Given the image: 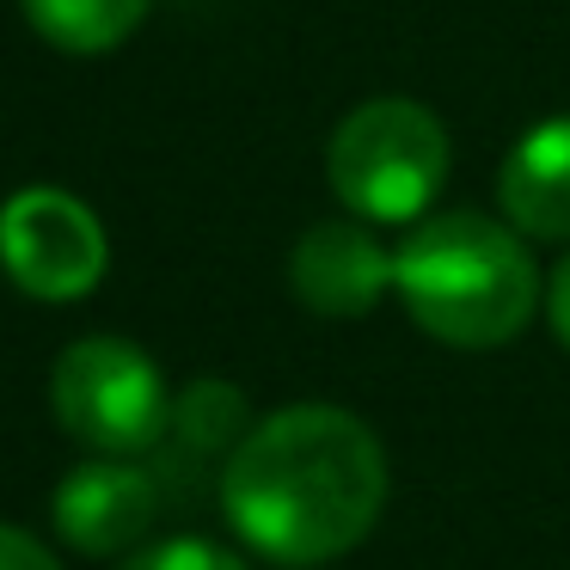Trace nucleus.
Segmentation results:
<instances>
[{
  "label": "nucleus",
  "mask_w": 570,
  "mask_h": 570,
  "mask_svg": "<svg viewBox=\"0 0 570 570\" xmlns=\"http://www.w3.org/2000/svg\"><path fill=\"white\" fill-rule=\"evenodd\" d=\"M528 234L491 215H423L393 252V295L405 313L454 350H497L528 332L540 307V264L521 246Z\"/></svg>",
  "instance_id": "2"
},
{
  "label": "nucleus",
  "mask_w": 570,
  "mask_h": 570,
  "mask_svg": "<svg viewBox=\"0 0 570 570\" xmlns=\"http://www.w3.org/2000/svg\"><path fill=\"white\" fill-rule=\"evenodd\" d=\"M43 43L62 56H105L148 19L154 0H19Z\"/></svg>",
  "instance_id": "9"
},
{
  "label": "nucleus",
  "mask_w": 570,
  "mask_h": 570,
  "mask_svg": "<svg viewBox=\"0 0 570 570\" xmlns=\"http://www.w3.org/2000/svg\"><path fill=\"white\" fill-rule=\"evenodd\" d=\"M497 197L515 234L570 239V117H546L509 148Z\"/></svg>",
  "instance_id": "8"
},
{
  "label": "nucleus",
  "mask_w": 570,
  "mask_h": 570,
  "mask_svg": "<svg viewBox=\"0 0 570 570\" xmlns=\"http://www.w3.org/2000/svg\"><path fill=\"white\" fill-rule=\"evenodd\" d=\"M288 283L307 313L325 320H362L393 295V252L356 222H320L295 239L288 258Z\"/></svg>",
  "instance_id": "7"
},
{
  "label": "nucleus",
  "mask_w": 570,
  "mask_h": 570,
  "mask_svg": "<svg viewBox=\"0 0 570 570\" xmlns=\"http://www.w3.org/2000/svg\"><path fill=\"white\" fill-rule=\"evenodd\" d=\"M386 503L381 435L337 405H288L252 423L222 466L234 533L271 564H325L368 540Z\"/></svg>",
  "instance_id": "1"
},
{
  "label": "nucleus",
  "mask_w": 570,
  "mask_h": 570,
  "mask_svg": "<svg viewBox=\"0 0 570 570\" xmlns=\"http://www.w3.org/2000/svg\"><path fill=\"white\" fill-rule=\"evenodd\" d=\"M173 430L185 435L197 454H222V448L234 454V448L246 442V430H252V423H246V399H239L227 381H197L173 405Z\"/></svg>",
  "instance_id": "10"
},
{
  "label": "nucleus",
  "mask_w": 570,
  "mask_h": 570,
  "mask_svg": "<svg viewBox=\"0 0 570 570\" xmlns=\"http://www.w3.org/2000/svg\"><path fill=\"white\" fill-rule=\"evenodd\" d=\"M546 313H552V332H558V344L570 350V252H564V264L552 271V295H546Z\"/></svg>",
  "instance_id": "13"
},
{
  "label": "nucleus",
  "mask_w": 570,
  "mask_h": 570,
  "mask_svg": "<svg viewBox=\"0 0 570 570\" xmlns=\"http://www.w3.org/2000/svg\"><path fill=\"white\" fill-rule=\"evenodd\" d=\"M105 227L80 197L56 185H26L0 203V264L26 295L80 301L105 276Z\"/></svg>",
  "instance_id": "5"
},
{
  "label": "nucleus",
  "mask_w": 570,
  "mask_h": 570,
  "mask_svg": "<svg viewBox=\"0 0 570 570\" xmlns=\"http://www.w3.org/2000/svg\"><path fill=\"white\" fill-rule=\"evenodd\" d=\"M154 515H160V484L124 454H99L56 484V533L87 558L129 552L154 528Z\"/></svg>",
  "instance_id": "6"
},
{
  "label": "nucleus",
  "mask_w": 570,
  "mask_h": 570,
  "mask_svg": "<svg viewBox=\"0 0 570 570\" xmlns=\"http://www.w3.org/2000/svg\"><path fill=\"white\" fill-rule=\"evenodd\" d=\"M50 405L62 430L92 454H148L173 430V393L160 368L124 337H80L50 374Z\"/></svg>",
  "instance_id": "4"
},
{
  "label": "nucleus",
  "mask_w": 570,
  "mask_h": 570,
  "mask_svg": "<svg viewBox=\"0 0 570 570\" xmlns=\"http://www.w3.org/2000/svg\"><path fill=\"white\" fill-rule=\"evenodd\" d=\"M124 570H246V564L203 533H178V540H154L141 552H129Z\"/></svg>",
  "instance_id": "11"
},
{
  "label": "nucleus",
  "mask_w": 570,
  "mask_h": 570,
  "mask_svg": "<svg viewBox=\"0 0 570 570\" xmlns=\"http://www.w3.org/2000/svg\"><path fill=\"white\" fill-rule=\"evenodd\" d=\"M0 570H62L50 558V546H38L26 528H7L0 521Z\"/></svg>",
  "instance_id": "12"
},
{
  "label": "nucleus",
  "mask_w": 570,
  "mask_h": 570,
  "mask_svg": "<svg viewBox=\"0 0 570 570\" xmlns=\"http://www.w3.org/2000/svg\"><path fill=\"white\" fill-rule=\"evenodd\" d=\"M448 129L417 99H368L337 124L325 173L362 222H423L448 185Z\"/></svg>",
  "instance_id": "3"
}]
</instances>
